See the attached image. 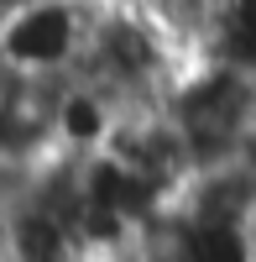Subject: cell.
Returning a JSON list of instances; mask_svg holds the SVG:
<instances>
[{"label":"cell","mask_w":256,"mask_h":262,"mask_svg":"<svg viewBox=\"0 0 256 262\" xmlns=\"http://www.w3.org/2000/svg\"><path fill=\"white\" fill-rule=\"evenodd\" d=\"M120 105L89 79H63L53 84V105H47V121H53V152L63 158H94V152L110 147L115 126H120Z\"/></svg>","instance_id":"obj_3"},{"label":"cell","mask_w":256,"mask_h":262,"mask_svg":"<svg viewBox=\"0 0 256 262\" xmlns=\"http://www.w3.org/2000/svg\"><path fill=\"white\" fill-rule=\"evenodd\" d=\"M183 69L188 63L157 32V21L141 11V0H105L89 53L79 63V79L99 84L120 111H157L173 95Z\"/></svg>","instance_id":"obj_1"},{"label":"cell","mask_w":256,"mask_h":262,"mask_svg":"<svg viewBox=\"0 0 256 262\" xmlns=\"http://www.w3.org/2000/svg\"><path fill=\"white\" fill-rule=\"evenodd\" d=\"M105 0H27L0 21V74L27 84H63L89 53Z\"/></svg>","instance_id":"obj_2"},{"label":"cell","mask_w":256,"mask_h":262,"mask_svg":"<svg viewBox=\"0 0 256 262\" xmlns=\"http://www.w3.org/2000/svg\"><path fill=\"white\" fill-rule=\"evenodd\" d=\"M141 11L157 21V32L178 48L183 63H199L220 53L236 0H141Z\"/></svg>","instance_id":"obj_4"},{"label":"cell","mask_w":256,"mask_h":262,"mask_svg":"<svg viewBox=\"0 0 256 262\" xmlns=\"http://www.w3.org/2000/svg\"><path fill=\"white\" fill-rule=\"evenodd\" d=\"M246 242H251V262H256V210H251V221H246Z\"/></svg>","instance_id":"obj_5"}]
</instances>
